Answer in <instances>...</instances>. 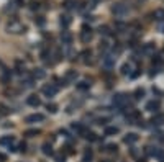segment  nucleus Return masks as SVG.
<instances>
[{"mask_svg":"<svg viewBox=\"0 0 164 162\" xmlns=\"http://www.w3.org/2000/svg\"><path fill=\"white\" fill-rule=\"evenodd\" d=\"M25 25H21L18 20H12L10 23L7 25V31L8 33H15V35H18V33H25Z\"/></svg>","mask_w":164,"mask_h":162,"instance_id":"obj_1","label":"nucleus"},{"mask_svg":"<svg viewBox=\"0 0 164 162\" xmlns=\"http://www.w3.org/2000/svg\"><path fill=\"white\" fill-rule=\"evenodd\" d=\"M92 28L87 26V25H84L82 26V31H80V41L82 43H89L90 40H92Z\"/></svg>","mask_w":164,"mask_h":162,"instance_id":"obj_2","label":"nucleus"},{"mask_svg":"<svg viewBox=\"0 0 164 162\" xmlns=\"http://www.w3.org/2000/svg\"><path fill=\"white\" fill-rule=\"evenodd\" d=\"M127 102H128V98H127V95H123V93H117L113 97V105L118 108H125L127 107Z\"/></svg>","mask_w":164,"mask_h":162,"instance_id":"obj_3","label":"nucleus"},{"mask_svg":"<svg viewBox=\"0 0 164 162\" xmlns=\"http://www.w3.org/2000/svg\"><path fill=\"white\" fill-rule=\"evenodd\" d=\"M112 12H113L115 17H125L128 13V8L125 7L123 3H115L113 8H112Z\"/></svg>","mask_w":164,"mask_h":162,"instance_id":"obj_4","label":"nucleus"},{"mask_svg":"<svg viewBox=\"0 0 164 162\" xmlns=\"http://www.w3.org/2000/svg\"><path fill=\"white\" fill-rule=\"evenodd\" d=\"M127 120H128L130 123H139V121H141V115H139L138 110H128Z\"/></svg>","mask_w":164,"mask_h":162,"instance_id":"obj_5","label":"nucleus"},{"mask_svg":"<svg viewBox=\"0 0 164 162\" xmlns=\"http://www.w3.org/2000/svg\"><path fill=\"white\" fill-rule=\"evenodd\" d=\"M43 93H45L46 97H54L57 93V87L54 84H46L45 87H43Z\"/></svg>","mask_w":164,"mask_h":162,"instance_id":"obj_6","label":"nucleus"},{"mask_svg":"<svg viewBox=\"0 0 164 162\" xmlns=\"http://www.w3.org/2000/svg\"><path fill=\"white\" fill-rule=\"evenodd\" d=\"M40 121H45L43 113H33V115L26 116V123H40Z\"/></svg>","mask_w":164,"mask_h":162,"instance_id":"obj_7","label":"nucleus"},{"mask_svg":"<svg viewBox=\"0 0 164 162\" xmlns=\"http://www.w3.org/2000/svg\"><path fill=\"white\" fill-rule=\"evenodd\" d=\"M80 56H82V62H84V64H90V62H92V51H90V49H84L80 52Z\"/></svg>","mask_w":164,"mask_h":162,"instance_id":"obj_8","label":"nucleus"},{"mask_svg":"<svg viewBox=\"0 0 164 162\" xmlns=\"http://www.w3.org/2000/svg\"><path fill=\"white\" fill-rule=\"evenodd\" d=\"M26 103L30 105V107H40L41 105V100L38 95H30V97L26 98Z\"/></svg>","mask_w":164,"mask_h":162,"instance_id":"obj_9","label":"nucleus"},{"mask_svg":"<svg viewBox=\"0 0 164 162\" xmlns=\"http://www.w3.org/2000/svg\"><path fill=\"white\" fill-rule=\"evenodd\" d=\"M76 79H77V72H76V70H67L66 75H64V79H62V80H64L66 85H67L69 82H74Z\"/></svg>","mask_w":164,"mask_h":162,"instance_id":"obj_10","label":"nucleus"},{"mask_svg":"<svg viewBox=\"0 0 164 162\" xmlns=\"http://www.w3.org/2000/svg\"><path fill=\"white\" fill-rule=\"evenodd\" d=\"M61 41H62V44L69 46L71 43H72V35H71L69 31H62L61 33Z\"/></svg>","mask_w":164,"mask_h":162,"instance_id":"obj_11","label":"nucleus"},{"mask_svg":"<svg viewBox=\"0 0 164 162\" xmlns=\"http://www.w3.org/2000/svg\"><path fill=\"white\" fill-rule=\"evenodd\" d=\"M154 51H156V46H154L153 43H146V44H143V49H141L143 54H153Z\"/></svg>","mask_w":164,"mask_h":162,"instance_id":"obj_12","label":"nucleus"},{"mask_svg":"<svg viewBox=\"0 0 164 162\" xmlns=\"http://www.w3.org/2000/svg\"><path fill=\"white\" fill-rule=\"evenodd\" d=\"M13 142H15V138H13V136H3V138H0V146H8V147H10Z\"/></svg>","mask_w":164,"mask_h":162,"instance_id":"obj_13","label":"nucleus"},{"mask_svg":"<svg viewBox=\"0 0 164 162\" xmlns=\"http://www.w3.org/2000/svg\"><path fill=\"white\" fill-rule=\"evenodd\" d=\"M123 141H125V144H135V142L138 141V136L135 134V133H128V134L123 138Z\"/></svg>","mask_w":164,"mask_h":162,"instance_id":"obj_14","label":"nucleus"},{"mask_svg":"<svg viewBox=\"0 0 164 162\" xmlns=\"http://www.w3.org/2000/svg\"><path fill=\"white\" fill-rule=\"evenodd\" d=\"M146 110L156 113V111L159 110V102H156V100H151V102H149V103L146 105Z\"/></svg>","mask_w":164,"mask_h":162,"instance_id":"obj_15","label":"nucleus"},{"mask_svg":"<svg viewBox=\"0 0 164 162\" xmlns=\"http://www.w3.org/2000/svg\"><path fill=\"white\" fill-rule=\"evenodd\" d=\"M118 128L117 126H107L105 128V134L107 136H115V134H118Z\"/></svg>","mask_w":164,"mask_h":162,"instance_id":"obj_16","label":"nucleus"},{"mask_svg":"<svg viewBox=\"0 0 164 162\" xmlns=\"http://www.w3.org/2000/svg\"><path fill=\"white\" fill-rule=\"evenodd\" d=\"M43 77H45V70H43V69H35V70H33V72H31V79H43Z\"/></svg>","mask_w":164,"mask_h":162,"instance_id":"obj_17","label":"nucleus"},{"mask_svg":"<svg viewBox=\"0 0 164 162\" xmlns=\"http://www.w3.org/2000/svg\"><path fill=\"white\" fill-rule=\"evenodd\" d=\"M153 17H154V20H156V21H162V20H164V10H161V8L154 10Z\"/></svg>","mask_w":164,"mask_h":162,"instance_id":"obj_18","label":"nucleus"},{"mask_svg":"<svg viewBox=\"0 0 164 162\" xmlns=\"http://www.w3.org/2000/svg\"><path fill=\"white\" fill-rule=\"evenodd\" d=\"M164 121V116L161 115V113H156V115L153 116V120H151V123L154 126H158V125H161V123Z\"/></svg>","mask_w":164,"mask_h":162,"instance_id":"obj_19","label":"nucleus"},{"mask_svg":"<svg viewBox=\"0 0 164 162\" xmlns=\"http://www.w3.org/2000/svg\"><path fill=\"white\" fill-rule=\"evenodd\" d=\"M72 130H74L77 134H84L85 133V128L80 125V123H72Z\"/></svg>","mask_w":164,"mask_h":162,"instance_id":"obj_20","label":"nucleus"},{"mask_svg":"<svg viewBox=\"0 0 164 162\" xmlns=\"http://www.w3.org/2000/svg\"><path fill=\"white\" fill-rule=\"evenodd\" d=\"M59 21H61V26H62V28H64V30H66V28L71 25V17H67V15H62Z\"/></svg>","mask_w":164,"mask_h":162,"instance_id":"obj_21","label":"nucleus"},{"mask_svg":"<svg viewBox=\"0 0 164 162\" xmlns=\"http://www.w3.org/2000/svg\"><path fill=\"white\" fill-rule=\"evenodd\" d=\"M103 64H105V67H112V66L115 64V58H112V56H105Z\"/></svg>","mask_w":164,"mask_h":162,"instance_id":"obj_22","label":"nucleus"},{"mask_svg":"<svg viewBox=\"0 0 164 162\" xmlns=\"http://www.w3.org/2000/svg\"><path fill=\"white\" fill-rule=\"evenodd\" d=\"M84 138H85V139H89V141H97V139H99L97 134L92 133V131H85V133H84Z\"/></svg>","mask_w":164,"mask_h":162,"instance_id":"obj_23","label":"nucleus"},{"mask_svg":"<svg viewBox=\"0 0 164 162\" xmlns=\"http://www.w3.org/2000/svg\"><path fill=\"white\" fill-rule=\"evenodd\" d=\"M89 87H90V84L87 82V80H82V82L77 84V89L79 90H89Z\"/></svg>","mask_w":164,"mask_h":162,"instance_id":"obj_24","label":"nucleus"},{"mask_svg":"<svg viewBox=\"0 0 164 162\" xmlns=\"http://www.w3.org/2000/svg\"><path fill=\"white\" fill-rule=\"evenodd\" d=\"M38 134H41L40 130H28V131H25V136H28V138H33V136H38Z\"/></svg>","mask_w":164,"mask_h":162,"instance_id":"obj_25","label":"nucleus"},{"mask_svg":"<svg viewBox=\"0 0 164 162\" xmlns=\"http://www.w3.org/2000/svg\"><path fill=\"white\" fill-rule=\"evenodd\" d=\"M43 152H45L46 156H51V154H53L51 144H48V142H45V144H43Z\"/></svg>","mask_w":164,"mask_h":162,"instance_id":"obj_26","label":"nucleus"},{"mask_svg":"<svg viewBox=\"0 0 164 162\" xmlns=\"http://www.w3.org/2000/svg\"><path fill=\"white\" fill-rule=\"evenodd\" d=\"M8 113H10V110H8L3 103H0V116H7Z\"/></svg>","mask_w":164,"mask_h":162,"instance_id":"obj_27","label":"nucleus"},{"mask_svg":"<svg viewBox=\"0 0 164 162\" xmlns=\"http://www.w3.org/2000/svg\"><path fill=\"white\" fill-rule=\"evenodd\" d=\"M117 149H118V147H117V144H108V146H105V149H103V151H107V152H112V154H113V152H117Z\"/></svg>","mask_w":164,"mask_h":162,"instance_id":"obj_28","label":"nucleus"},{"mask_svg":"<svg viewBox=\"0 0 164 162\" xmlns=\"http://www.w3.org/2000/svg\"><path fill=\"white\" fill-rule=\"evenodd\" d=\"M143 97H144V90H143V89H138L136 92H135V98H136V100H141Z\"/></svg>","mask_w":164,"mask_h":162,"instance_id":"obj_29","label":"nucleus"},{"mask_svg":"<svg viewBox=\"0 0 164 162\" xmlns=\"http://www.w3.org/2000/svg\"><path fill=\"white\" fill-rule=\"evenodd\" d=\"M100 35H105V36H108V35H110V28H108L107 25L100 26Z\"/></svg>","mask_w":164,"mask_h":162,"instance_id":"obj_30","label":"nucleus"},{"mask_svg":"<svg viewBox=\"0 0 164 162\" xmlns=\"http://www.w3.org/2000/svg\"><path fill=\"white\" fill-rule=\"evenodd\" d=\"M64 7L66 8H76V0H66Z\"/></svg>","mask_w":164,"mask_h":162,"instance_id":"obj_31","label":"nucleus"},{"mask_svg":"<svg viewBox=\"0 0 164 162\" xmlns=\"http://www.w3.org/2000/svg\"><path fill=\"white\" fill-rule=\"evenodd\" d=\"M90 159H92V151L87 149V151L84 152V162H89Z\"/></svg>","mask_w":164,"mask_h":162,"instance_id":"obj_32","label":"nucleus"},{"mask_svg":"<svg viewBox=\"0 0 164 162\" xmlns=\"http://www.w3.org/2000/svg\"><path fill=\"white\" fill-rule=\"evenodd\" d=\"M130 70H131V66H130V64H123L122 66V74L127 75V74H130Z\"/></svg>","mask_w":164,"mask_h":162,"instance_id":"obj_33","label":"nucleus"},{"mask_svg":"<svg viewBox=\"0 0 164 162\" xmlns=\"http://www.w3.org/2000/svg\"><path fill=\"white\" fill-rule=\"evenodd\" d=\"M46 108H48V110H49L51 113H56V111H57V107H56L54 103H48V105H46Z\"/></svg>","mask_w":164,"mask_h":162,"instance_id":"obj_34","label":"nucleus"},{"mask_svg":"<svg viewBox=\"0 0 164 162\" xmlns=\"http://www.w3.org/2000/svg\"><path fill=\"white\" fill-rule=\"evenodd\" d=\"M31 5V10H38V8H40V2H36V0H33V2L30 3Z\"/></svg>","mask_w":164,"mask_h":162,"instance_id":"obj_35","label":"nucleus"},{"mask_svg":"<svg viewBox=\"0 0 164 162\" xmlns=\"http://www.w3.org/2000/svg\"><path fill=\"white\" fill-rule=\"evenodd\" d=\"M0 79H2V82H10V74L5 72V74L2 75V77H0Z\"/></svg>","mask_w":164,"mask_h":162,"instance_id":"obj_36","label":"nucleus"},{"mask_svg":"<svg viewBox=\"0 0 164 162\" xmlns=\"http://www.w3.org/2000/svg\"><path fill=\"white\" fill-rule=\"evenodd\" d=\"M108 47V43H100V51H107Z\"/></svg>","mask_w":164,"mask_h":162,"instance_id":"obj_37","label":"nucleus"},{"mask_svg":"<svg viewBox=\"0 0 164 162\" xmlns=\"http://www.w3.org/2000/svg\"><path fill=\"white\" fill-rule=\"evenodd\" d=\"M35 21H36L40 26H41V25H45V20H43V17H38V20H35Z\"/></svg>","mask_w":164,"mask_h":162,"instance_id":"obj_38","label":"nucleus"},{"mask_svg":"<svg viewBox=\"0 0 164 162\" xmlns=\"http://www.w3.org/2000/svg\"><path fill=\"white\" fill-rule=\"evenodd\" d=\"M158 139L161 141V142L164 141V133H162V131H159V133H158Z\"/></svg>","mask_w":164,"mask_h":162,"instance_id":"obj_39","label":"nucleus"},{"mask_svg":"<svg viewBox=\"0 0 164 162\" xmlns=\"http://www.w3.org/2000/svg\"><path fill=\"white\" fill-rule=\"evenodd\" d=\"M64 149H66V154H72V152H74V151H72V147H71V146H66Z\"/></svg>","mask_w":164,"mask_h":162,"instance_id":"obj_40","label":"nucleus"},{"mask_svg":"<svg viewBox=\"0 0 164 162\" xmlns=\"http://www.w3.org/2000/svg\"><path fill=\"white\" fill-rule=\"evenodd\" d=\"M15 3L18 7H23V5H25V0H15Z\"/></svg>","mask_w":164,"mask_h":162,"instance_id":"obj_41","label":"nucleus"},{"mask_svg":"<svg viewBox=\"0 0 164 162\" xmlns=\"http://www.w3.org/2000/svg\"><path fill=\"white\" fill-rule=\"evenodd\" d=\"M7 160V156L5 154H2V152H0V162H5Z\"/></svg>","mask_w":164,"mask_h":162,"instance_id":"obj_42","label":"nucleus"},{"mask_svg":"<svg viewBox=\"0 0 164 162\" xmlns=\"http://www.w3.org/2000/svg\"><path fill=\"white\" fill-rule=\"evenodd\" d=\"M20 151L25 152V151H26V146H25V144H20Z\"/></svg>","mask_w":164,"mask_h":162,"instance_id":"obj_43","label":"nucleus"},{"mask_svg":"<svg viewBox=\"0 0 164 162\" xmlns=\"http://www.w3.org/2000/svg\"><path fill=\"white\" fill-rule=\"evenodd\" d=\"M103 162H108V160H103Z\"/></svg>","mask_w":164,"mask_h":162,"instance_id":"obj_44","label":"nucleus"}]
</instances>
